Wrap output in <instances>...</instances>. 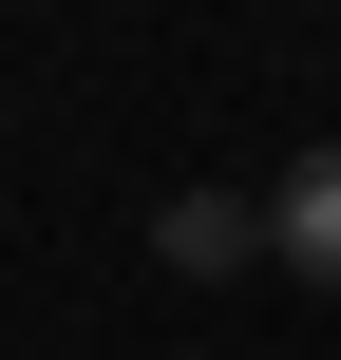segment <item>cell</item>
<instances>
[{
	"instance_id": "1",
	"label": "cell",
	"mask_w": 341,
	"mask_h": 360,
	"mask_svg": "<svg viewBox=\"0 0 341 360\" xmlns=\"http://www.w3.org/2000/svg\"><path fill=\"white\" fill-rule=\"evenodd\" d=\"M152 266H171V285L266 266V190H171V209H152Z\"/></svg>"
},
{
	"instance_id": "2",
	"label": "cell",
	"mask_w": 341,
	"mask_h": 360,
	"mask_svg": "<svg viewBox=\"0 0 341 360\" xmlns=\"http://www.w3.org/2000/svg\"><path fill=\"white\" fill-rule=\"evenodd\" d=\"M266 266H285V285H323V304H341V133L304 152V171H285V190H266Z\"/></svg>"
}]
</instances>
